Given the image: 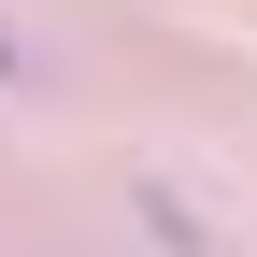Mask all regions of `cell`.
<instances>
[{
	"instance_id": "1",
	"label": "cell",
	"mask_w": 257,
	"mask_h": 257,
	"mask_svg": "<svg viewBox=\"0 0 257 257\" xmlns=\"http://www.w3.org/2000/svg\"><path fill=\"white\" fill-rule=\"evenodd\" d=\"M0 57H15V43H0Z\"/></svg>"
}]
</instances>
